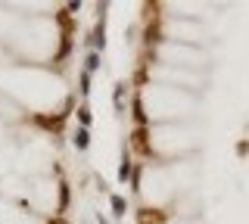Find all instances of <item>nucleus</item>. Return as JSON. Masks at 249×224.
<instances>
[{"label":"nucleus","mask_w":249,"mask_h":224,"mask_svg":"<svg viewBox=\"0 0 249 224\" xmlns=\"http://www.w3.org/2000/svg\"><path fill=\"white\" fill-rule=\"evenodd\" d=\"M88 143H90L88 128H78V131H75V146H78V150H88Z\"/></svg>","instance_id":"0eeeda50"},{"label":"nucleus","mask_w":249,"mask_h":224,"mask_svg":"<svg viewBox=\"0 0 249 224\" xmlns=\"http://www.w3.org/2000/svg\"><path fill=\"white\" fill-rule=\"evenodd\" d=\"M66 206H69V184L62 181L59 184V212H66Z\"/></svg>","instance_id":"6e6552de"},{"label":"nucleus","mask_w":249,"mask_h":224,"mask_svg":"<svg viewBox=\"0 0 249 224\" xmlns=\"http://www.w3.org/2000/svg\"><path fill=\"white\" fill-rule=\"evenodd\" d=\"M131 146L140 156H153V143H150V128H134L131 131Z\"/></svg>","instance_id":"f257e3e1"},{"label":"nucleus","mask_w":249,"mask_h":224,"mask_svg":"<svg viewBox=\"0 0 249 224\" xmlns=\"http://www.w3.org/2000/svg\"><path fill=\"white\" fill-rule=\"evenodd\" d=\"M47 224H69V221L62 218V215H53V218H47Z\"/></svg>","instance_id":"4468645a"},{"label":"nucleus","mask_w":249,"mask_h":224,"mask_svg":"<svg viewBox=\"0 0 249 224\" xmlns=\"http://www.w3.org/2000/svg\"><path fill=\"white\" fill-rule=\"evenodd\" d=\"M78 121H81V128L90 125V109H88V106H81V109H78Z\"/></svg>","instance_id":"1a4fd4ad"},{"label":"nucleus","mask_w":249,"mask_h":224,"mask_svg":"<svg viewBox=\"0 0 249 224\" xmlns=\"http://www.w3.org/2000/svg\"><path fill=\"white\" fill-rule=\"evenodd\" d=\"M78 90H81L84 97L90 94V72H81V87H78Z\"/></svg>","instance_id":"9b49d317"},{"label":"nucleus","mask_w":249,"mask_h":224,"mask_svg":"<svg viewBox=\"0 0 249 224\" xmlns=\"http://www.w3.org/2000/svg\"><path fill=\"white\" fill-rule=\"evenodd\" d=\"M109 206H112V215H115V218H124V212H128L124 196H109Z\"/></svg>","instance_id":"423d86ee"},{"label":"nucleus","mask_w":249,"mask_h":224,"mask_svg":"<svg viewBox=\"0 0 249 224\" xmlns=\"http://www.w3.org/2000/svg\"><path fill=\"white\" fill-rule=\"evenodd\" d=\"M131 115H134L137 128H146V112H143V100H140V94H134V100H131Z\"/></svg>","instance_id":"7ed1b4c3"},{"label":"nucleus","mask_w":249,"mask_h":224,"mask_svg":"<svg viewBox=\"0 0 249 224\" xmlns=\"http://www.w3.org/2000/svg\"><path fill=\"white\" fill-rule=\"evenodd\" d=\"M134 81H137V84H143V81H146V66H143V63H140L137 75H134Z\"/></svg>","instance_id":"f8f14e48"},{"label":"nucleus","mask_w":249,"mask_h":224,"mask_svg":"<svg viewBox=\"0 0 249 224\" xmlns=\"http://www.w3.org/2000/svg\"><path fill=\"white\" fill-rule=\"evenodd\" d=\"M131 172H134V165H131V156L128 153H122V165H119V181H131Z\"/></svg>","instance_id":"39448f33"},{"label":"nucleus","mask_w":249,"mask_h":224,"mask_svg":"<svg viewBox=\"0 0 249 224\" xmlns=\"http://www.w3.org/2000/svg\"><path fill=\"white\" fill-rule=\"evenodd\" d=\"M137 224H165V215L159 212V208H140V215H137Z\"/></svg>","instance_id":"f03ea898"},{"label":"nucleus","mask_w":249,"mask_h":224,"mask_svg":"<svg viewBox=\"0 0 249 224\" xmlns=\"http://www.w3.org/2000/svg\"><path fill=\"white\" fill-rule=\"evenodd\" d=\"M237 153H240V156H246V153H249V140H240L237 143Z\"/></svg>","instance_id":"ddd939ff"},{"label":"nucleus","mask_w":249,"mask_h":224,"mask_svg":"<svg viewBox=\"0 0 249 224\" xmlns=\"http://www.w3.org/2000/svg\"><path fill=\"white\" fill-rule=\"evenodd\" d=\"M100 69V56L97 53H88V69H84V72H97Z\"/></svg>","instance_id":"9d476101"},{"label":"nucleus","mask_w":249,"mask_h":224,"mask_svg":"<svg viewBox=\"0 0 249 224\" xmlns=\"http://www.w3.org/2000/svg\"><path fill=\"white\" fill-rule=\"evenodd\" d=\"M124 97H128V84L119 81V84H115V94H112V100H115V112H124Z\"/></svg>","instance_id":"20e7f679"}]
</instances>
